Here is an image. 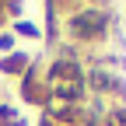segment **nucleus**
<instances>
[{
	"label": "nucleus",
	"mask_w": 126,
	"mask_h": 126,
	"mask_svg": "<svg viewBox=\"0 0 126 126\" xmlns=\"http://www.w3.org/2000/svg\"><path fill=\"white\" fill-rule=\"evenodd\" d=\"M67 18H60L63 35L77 46H102L116 28V14L102 4H60Z\"/></svg>",
	"instance_id": "nucleus-1"
},
{
	"label": "nucleus",
	"mask_w": 126,
	"mask_h": 126,
	"mask_svg": "<svg viewBox=\"0 0 126 126\" xmlns=\"http://www.w3.org/2000/svg\"><path fill=\"white\" fill-rule=\"evenodd\" d=\"M18 94H21V102L35 105V109L49 105V84H46V77L39 74V56H32V67L25 70V77L18 81Z\"/></svg>",
	"instance_id": "nucleus-2"
},
{
	"label": "nucleus",
	"mask_w": 126,
	"mask_h": 126,
	"mask_svg": "<svg viewBox=\"0 0 126 126\" xmlns=\"http://www.w3.org/2000/svg\"><path fill=\"white\" fill-rule=\"evenodd\" d=\"M32 67V56L28 53H7V56H0V74H4V77H18V81H21V77H25V70Z\"/></svg>",
	"instance_id": "nucleus-3"
},
{
	"label": "nucleus",
	"mask_w": 126,
	"mask_h": 126,
	"mask_svg": "<svg viewBox=\"0 0 126 126\" xmlns=\"http://www.w3.org/2000/svg\"><path fill=\"white\" fill-rule=\"evenodd\" d=\"M11 35H14V39H35V42H42V28H39L35 21H25V18H21V21L11 25Z\"/></svg>",
	"instance_id": "nucleus-4"
},
{
	"label": "nucleus",
	"mask_w": 126,
	"mask_h": 126,
	"mask_svg": "<svg viewBox=\"0 0 126 126\" xmlns=\"http://www.w3.org/2000/svg\"><path fill=\"white\" fill-rule=\"evenodd\" d=\"M0 126H28V123L21 119V112L11 102H0Z\"/></svg>",
	"instance_id": "nucleus-5"
},
{
	"label": "nucleus",
	"mask_w": 126,
	"mask_h": 126,
	"mask_svg": "<svg viewBox=\"0 0 126 126\" xmlns=\"http://www.w3.org/2000/svg\"><path fill=\"white\" fill-rule=\"evenodd\" d=\"M102 126H126V109L123 105H109V112L102 116Z\"/></svg>",
	"instance_id": "nucleus-6"
},
{
	"label": "nucleus",
	"mask_w": 126,
	"mask_h": 126,
	"mask_svg": "<svg viewBox=\"0 0 126 126\" xmlns=\"http://www.w3.org/2000/svg\"><path fill=\"white\" fill-rule=\"evenodd\" d=\"M7 53H18V39L11 32H0V56H7Z\"/></svg>",
	"instance_id": "nucleus-7"
},
{
	"label": "nucleus",
	"mask_w": 126,
	"mask_h": 126,
	"mask_svg": "<svg viewBox=\"0 0 126 126\" xmlns=\"http://www.w3.org/2000/svg\"><path fill=\"white\" fill-rule=\"evenodd\" d=\"M11 25V18H7V7H4V0H0V32H4Z\"/></svg>",
	"instance_id": "nucleus-8"
},
{
	"label": "nucleus",
	"mask_w": 126,
	"mask_h": 126,
	"mask_svg": "<svg viewBox=\"0 0 126 126\" xmlns=\"http://www.w3.org/2000/svg\"><path fill=\"white\" fill-rule=\"evenodd\" d=\"M39 126H63V123H56V119H49V116L42 112V116H39Z\"/></svg>",
	"instance_id": "nucleus-9"
}]
</instances>
